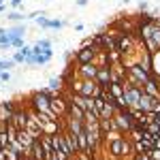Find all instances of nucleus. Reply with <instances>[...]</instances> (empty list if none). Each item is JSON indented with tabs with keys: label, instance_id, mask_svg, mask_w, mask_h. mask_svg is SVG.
Instances as JSON below:
<instances>
[{
	"label": "nucleus",
	"instance_id": "423d86ee",
	"mask_svg": "<svg viewBox=\"0 0 160 160\" xmlns=\"http://www.w3.org/2000/svg\"><path fill=\"white\" fill-rule=\"evenodd\" d=\"M96 81H98V86L102 88V90L111 86V64H107V66H98Z\"/></svg>",
	"mask_w": 160,
	"mask_h": 160
},
{
	"label": "nucleus",
	"instance_id": "7ed1b4c3",
	"mask_svg": "<svg viewBox=\"0 0 160 160\" xmlns=\"http://www.w3.org/2000/svg\"><path fill=\"white\" fill-rule=\"evenodd\" d=\"M96 45H83L81 49L77 51V62L79 64H88V62H94L96 58Z\"/></svg>",
	"mask_w": 160,
	"mask_h": 160
},
{
	"label": "nucleus",
	"instance_id": "5701e85b",
	"mask_svg": "<svg viewBox=\"0 0 160 160\" xmlns=\"http://www.w3.org/2000/svg\"><path fill=\"white\" fill-rule=\"evenodd\" d=\"M9 2H11L13 9H22L24 7V0H9Z\"/></svg>",
	"mask_w": 160,
	"mask_h": 160
},
{
	"label": "nucleus",
	"instance_id": "cd10ccee",
	"mask_svg": "<svg viewBox=\"0 0 160 160\" xmlns=\"http://www.w3.org/2000/svg\"><path fill=\"white\" fill-rule=\"evenodd\" d=\"M158 24H160V19H158Z\"/></svg>",
	"mask_w": 160,
	"mask_h": 160
},
{
	"label": "nucleus",
	"instance_id": "4468645a",
	"mask_svg": "<svg viewBox=\"0 0 160 160\" xmlns=\"http://www.w3.org/2000/svg\"><path fill=\"white\" fill-rule=\"evenodd\" d=\"M62 81H64V79H56V77H53V79H49V88L60 92V90H62Z\"/></svg>",
	"mask_w": 160,
	"mask_h": 160
},
{
	"label": "nucleus",
	"instance_id": "9d476101",
	"mask_svg": "<svg viewBox=\"0 0 160 160\" xmlns=\"http://www.w3.org/2000/svg\"><path fill=\"white\" fill-rule=\"evenodd\" d=\"M37 137H32L28 130H17V141L22 143V148H24V154H28L30 152V148H32V141H34Z\"/></svg>",
	"mask_w": 160,
	"mask_h": 160
},
{
	"label": "nucleus",
	"instance_id": "b1692460",
	"mask_svg": "<svg viewBox=\"0 0 160 160\" xmlns=\"http://www.w3.org/2000/svg\"><path fill=\"white\" fill-rule=\"evenodd\" d=\"M88 4V0H77V7H86Z\"/></svg>",
	"mask_w": 160,
	"mask_h": 160
},
{
	"label": "nucleus",
	"instance_id": "f8f14e48",
	"mask_svg": "<svg viewBox=\"0 0 160 160\" xmlns=\"http://www.w3.org/2000/svg\"><path fill=\"white\" fill-rule=\"evenodd\" d=\"M111 94L115 96V98H120V96H124V83H111L109 86Z\"/></svg>",
	"mask_w": 160,
	"mask_h": 160
},
{
	"label": "nucleus",
	"instance_id": "a211bd4d",
	"mask_svg": "<svg viewBox=\"0 0 160 160\" xmlns=\"http://www.w3.org/2000/svg\"><path fill=\"white\" fill-rule=\"evenodd\" d=\"M17 62L15 60H2V71H9V68H13Z\"/></svg>",
	"mask_w": 160,
	"mask_h": 160
},
{
	"label": "nucleus",
	"instance_id": "6e6552de",
	"mask_svg": "<svg viewBox=\"0 0 160 160\" xmlns=\"http://www.w3.org/2000/svg\"><path fill=\"white\" fill-rule=\"evenodd\" d=\"M66 115H71L73 120H79V122H86V111L81 109V105H77L73 98L68 100V113Z\"/></svg>",
	"mask_w": 160,
	"mask_h": 160
},
{
	"label": "nucleus",
	"instance_id": "412c9836",
	"mask_svg": "<svg viewBox=\"0 0 160 160\" xmlns=\"http://www.w3.org/2000/svg\"><path fill=\"white\" fill-rule=\"evenodd\" d=\"M9 79H11V73H9V71H0V81H2V83H7Z\"/></svg>",
	"mask_w": 160,
	"mask_h": 160
},
{
	"label": "nucleus",
	"instance_id": "1a4fd4ad",
	"mask_svg": "<svg viewBox=\"0 0 160 160\" xmlns=\"http://www.w3.org/2000/svg\"><path fill=\"white\" fill-rule=\"evenodd\" d=\"M28 120H30V115H28V111H15V115H13V122L17 126V130H26L28 128Z\"/></svg>",
	"mask_w": 160,
	"mask_h": 160
},
{
	"label": "nucleus",
	"instance_id": "6ab92c4d",
	"mask_svg": "<svg viewBox=\"0 0 160 160\" xmlns=\"http://www.w3.org/2000/svg\"><path fill=\"white\" fill-rule=\"evenodd\" d=\"M62 26H64V22H60V19H51L49 22V28H53V30H60Z\"/></svg>",
	"mask_w": 160,
	"mask_h": 160
},
{
	"label": "nucleus",
	"instance_id": "2eb2a0df",
	"mask_svg": "<svg viewBox=\"0 0 160 160\" xmlns=\"http://www.w3.org/2000/svg\"><path fill=\"white\" fill-rule=\"evenodd\" d=\"M0 145H2V149L11 145V141H9V135H7V130H4V132H0Z\"/></svg>",
	"mask_w": 160,
	"mask_h": 160
},
{
	"label": "nucleus",
	"instance_id": "dca6fc26",
	"mask_svg": "<svg viewBox=\"0 0 160 160\" xmlns=\"http://www.w3.org/2000/svg\"><path fill=\"white\" fill-rule=\"evenodd\" d=\"M11 47H15V49H22V47H24V37L11 38Z\"/></svg>",
	"mask_w": 160,
	"mask_h": 160
},
{
	"label": "nucleus",
	"instance_id": "f03ea898",
	"mask_svg": "<svg viewBox=\"0 0 160 160\" xmlns=\"http://www.w3.org/2000/svg\"><path fill=\"white\" fill-rule=\"evenodd\" d=\"M115 41H118V51L122 53L124 58L132 51V34L126 32H115Z\"/></svg>",
	"mask_w": 160,
	"mask_h": 160
},
{
	"label": "nucleus",
	"instance_id": "bb28decb",
	"mask_svg": "<svg viewBox=\"0 0 160 160\" xmlns=\"http://www.w3.org/2000/svg\"><path fill=\"white\" fill-rule=\"evenodd\" d=\"M0 88H2V81H0Z\"/></svg>",
	"mask_w": 160,
	"mask_h": 160
},
{
	"label": "nucleus",
	"instance_id": "393cba45",
	"mask_svg": "<svg viewBox=\"0 0 160 160\" xmlns=\"http://www.w3.org/2000/svg\"><path fill=\"white\" fill-rule=\"evenodd\" d=\"M0 13H4V4H0Z\"/></svg>",
	"mask_w": 160,
	"mask_h": 160
},
{
	"label": "nucleus",
	"instance_id": "4be33fe9",
	"mask_svg": "<svg viewBox=\"0 0 160 160\" xmlns=\"http://www.w3.org/2000/svg\"><path fill=\"white\" fill-rule=\"evenodd\" d=\"M13 60L17 62V64H22V62H26V56H24V53H22V51H17V53L13 56Z\"/></svg>",
	"mask_w": 160,
	"mask_h": 160
},
{
	"label": "nucleus",
	"instance_id": "a878e982",
	"mask_svg": "<svg viewBox=\"0 0 160 160\" xmlns=\"http://www.w3.org/2000/svg\"><path fill=\"white\" fill-rule=\"evenodd\" d=\"M4 2H7V0H0V4H4Z\"/></svg>",
	"mask_w": 160,
	"mask_h": 160
},
{
	"label": "nucleus",
	"instance_id": "20e7f679",
	"mask_svg": "<svg viewBox=\"0 0 160 160\" xmlns=\"http://www.w3.org/2000/svg\"><path fill=\"white\" fill-rule=\"evenodd\" d=\"M96 75H98V64L96 62L79 64V77L81 79H96Z\"/></svg>",
	"mask_w": 160,
	"mask_h": 160
},
{
	"label": "nucleus",
	"instance_id": "0eeeda50",
	"mask_svg": "<svg viewBox=\"0 0 160 160\" xmlns=\"http://www.w3.org/2000/svg\"><path fill=\"white\" fill-rule=\"evenodd\" d=\"M26 156H30V158H34V160H45V149H43L41 137H37V139L32 141V148H30V152H28Z\"/></svg>",
	"mask_w": 160,
	"mask_h": 160
},
{
	"label": "nucleus",
	"instance_id": "39448f33",
	"mask_svg": "<svg viewBox=\"0 0 160 160\" xmlns=\"http://www.w3.org/2000/svg\"><path fill=\"white\" fill-rule=\"evenodd\" d=\"M51 111H53L58 118H62V115L68 113V102L62 98V96H51Z\"/></svg>",
	"mask_w": 160,
	"mask_h": 160
},
{
	"label": "nucleus",
	"instance_id": "ddd939ff",
	"mask_svg": "<svg viewBox=\"0 0 160 160\" xmlns=\"http://www.w3.org/2000/svg\"><path fill=\"white\" fill-rule=\"evenodd\" d=\"M7 19H11V22H22V19H26V15H22V13H17V11H11V13H7Z\"/></svg>",
	"mask_w": 160,
	"mask_h": 160
},
{
	"label": "nucleus",
	"instance_id": "aec40b11",
	"mask_svg": "<svg viewBox=\"0 0 160 160\" xmlns=\"http://www.w3.org/2000/svg\"><path fill=\"white\" fill-rule=\"evenodd\" d=\"M149 160H160V149L158 148H154L149 152Z\"/></svg>",
	"mask_w": 160,
	"mask_h": 160
},
{
	"label": "nucleus",
	"instance_id": "f3484780",
	"mask_svg": "<svg viewBox=\"0 0 160 160\" xmlns=\"http://www.w3.org/2000/svg\"><path fill=\"white\" fill-rule=\"evenodd\" d=\"M37 24H38V26H43V28H49V19H45V15L41 13V15L37 17Z\"/></svg>",
	"mask_w": 160,
	"mask_h": 160
},
{
	"label": "nucleus",
	"instance_id": "f257e3e1",
	"mask_svg": "<svg viewBox=\"0 0 160 160\" xmlns=\"http://www.w3.org/2000/svg\"><path fill=\"white\" fill-rule=\"evenodd\" d=\"M113 124H115V130H120V132H130L132 128H135V118H132V113L130 109H124V111H115V115H113Z\"/></svg>",
	"mask_w": 160,
	"mask_h": 160
},
{
	"label": "nucleus",
	"instance_id": "9b49d317",
	"mask_svg": "<svg viewBox=\"0 0 160 160\" xmlns=\"http://www.w3.org/2000/svg\"><path fill=\"white\" fill-rule=\"evenodd\" d=\"M7 34H9L11 38L24 37V34H26V26H24V24H17V26H13V28H9V30H7Z\"/></svg>",
	"mask_w": 160,
	"mask_h": 160
}]
</instances>
